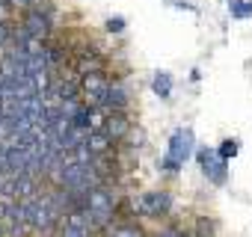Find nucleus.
Listing matches in <instances>:
<instances>
[{
  "label": "nucleus",
  "mask_w": 252,
  "mask_h": 237,
  "mask_svg": "<svg viewBox=\"0 0 252 237\" xmlns=\"http://www.w3.org/2000/svg\"><path fill=\"white\" fill-rule=\"evenodd\" d=\"M237 151H240V146H237V140H225V143L220 146V151H217V154H220L222 160H231V157H234Z\"/></svg>",
  "instance_id": "obj_13"
},
{
  "label": "nucleus",
  "mask_w": 252,
  "mask_h": 237,
  "mask_svg": "<svg viewBox=\"0 0 252 237\" xmlns=\"http://www.w3.org/2000/svg\"><path fill=\"white\" fill-rule=\"evenodd\" d=\"M152 86H155V92H158L160 98H169V92H172V77H169L166 71H158Z\"/></svg>",
  "instance_id": "obj_11"
},
{
  "label": "nucleus",
  "mask_w": 252,
  "mask_h": 237,
  "mask_svg": "<svg viewBox=\"0 0 252 237\" xmlns=\"http://www.w3.org/2000/svg\"><path fill=\"white\" fill-rule=\"evenodd\" d=\"M140 210L149 213V216L166 213V210H169V196H166V193H146V196L140 199Z\"/></svg>",
  "instance_id": "obj_7"
},
{
  "label": "nucleus",
  "mask_w": 252,
  "mask_h": 237,
  "mask_svg": "<svg viewBox=\"0 0 252 237\" xmlns=\"http://www.w3.org/2000/svg\"><path fill=\"white\" fill-rule=\"evenodd\" d=\"M190 154H193V131L181 128V131H175L172 140H169V154L163 157V166H166V169H178Z\"/></svg>",
  "instance_id": "obj_1"
},
{
  "label": "nucleus",
  "mask_w": 252,
  "mask_h": 237,
  "mask_svg": "<svg viewBox=\"0 0 252 237\" xmlns=\"http://www.w3.org/2000/svg\"><path fill=\"white\" fill-rule=\"evenodd\" d=\"M199 163L205 169V175L214 181V184H222L225 181V160L214 151H199Z\"/></svg>",
  "instance_id": "obj_5"
},
{
  "label": "nucleus",
  "mask_w": 252,
  "mask_h": 237,
  "mask_svg": "<svg viewBox=\"0 0 252 237\" xmlns=\"http://www.w3.org/2000/svg\"><path fill=\"white\" fill-rule=\"evenodd\" d=\"M86 146H89V151H92V154H101V151H107V146H110V137H107V131H89V137H86Z\"/></svg>",
  "instance_id": "obj_9"
},
{
  "label": "nucleus",
  "mask_w": 252,
  "mask_h": 237,
  "mask_svg": "<svg viewBox=\"0 0 252 237\" xmlns=\"http://www.w3.org/2000/svg\"><path fill=\"white\" fill-rule=\"evenodd\" d=\"M228 9H231L234 18H246V15H252V3H243V0H231Z\"/></svg>",
  "instance_id": "obj_12"
},
{
  "label": "nucleus",
  "mask_w": 252,
  "mask_h": 237,
  "mask_svg": "<svg viewBox=\"0 0 252 237\" xmlns=\"http://www.w3.org/2000/svg\"><path fill=\"white\" fill-rule=\"evenodd\" d=\"M104 104H110V107L122 110V107H125V92H122V89H110V92H107V101H104Z\"/></svg>",
  "instance_id": "obj_14"
},
{
  "label": "nucleus",
  "mask_w": 252,
  "mask_h": 237,
  "mask_svg": "<svg viewBox=\"0 0 252 237\" xmlns=\"http://www.w3.org/2000/svg\"><path fill=\"white\" fill-rule=\"evenodd\" d=\"M12 3H18V6H30L33 0H12Z\"/></svg>",
  "instance_id": "obj_18"
},
{
  "label": "nucleus",
  "mask_w": 252,
  "mask_h": 237,
  "mask_svg": "<svg viewBox=\"0 0 252 237\" xmlns=\"http://www.w3.org/2000/svg\"><path fill=\"white\" fill-rule=\"evenodd\" d=\"M107 30H110V33H122V30H125V21H122V18H110V21H107Z\"/></svg>",
  "instance_id": "obj_16"
},
{
  "label": "nucleus",
  "mask_w": 252,
  "mask_h": 237,
  "mask_svg": "<svg viewBox=\"0 0 252 237\" xmlns=\"http://www.w3.org/2000/svg\"><path fill=\"white\" fill-rule=\"evenodd\" d=\"M86 210H89V219L92 222H107L110 213H113V196L107 190H98L92 187L86 193Z\"/></svg>",
  "instance_id": "obj_2"
},
{
  "label": "nucleus",
  "mask_w": 252,
  "mask_h": 237,
  "mask_svg": "<svg viewBox=\"0 0 252 237\" xmlns=\"http://www.w3.org/2000/svg\"><path fill=\"white\" fill-rule=\"evenodd\" d=\"M160 237H181V234H178V231H163Z\"/></svg>",
  "instance_id": "obj_19"
},
{
  "label": "nucleus",
  "mask_w": 252,
  "mask_h": 237,
  "mask_svg": "<svg viewBox=\"0 0 252 237\" xmlns=\"http://www.w3.org/2000/svg\"><path fill=\"white\" fill-rule=\"evenodd\" d=\"M89 210H71L63 225V237H89Z\"/></svg>",
  "instance_id": "obj_4"
},
{
  "label": "nucleus",
  "mask_w": 252,
  "mask_h": 237,
  "mask_svg": "<svg viewBox=\"0 0 252 237\" xmlns=\"http://www.w3.org/2000/svg\"><path fill=\"white\" fill-rule=\"evenodd\" d=\"M0 237H3V225H0Z\"/></svg>",
  "instance_id": "obj_20"
},
{
  "label": "nucleus",
  "mask_w": 252,
  "mask_h": 237,
  "mask_svg": "<svg viewBox=\"0 0 252 237\" xmlns=\"http://www.w3.org/2000/svg\"><path fill=\"white\" fill-rule=\"evenodd\" d=\"M113 237H143V231L134 225H119V228H113Z\"/></svg>",
  "instance_id": "obj_15"
},
{
  "label": "nucleus",
  "mask_w": 252,
  "mask_h": 237,
  "mask_svg": "<svg viewBox=\"0 0 252 237\" xmlns=\"http://www.w3.org/2000/svg\"><path fill=\"white\" fill-rule=\"evenodd\" d=\"M83 92H86L95 104H104V101H107L110 86L104 83V77H101L98 71H86V77H83Z\"/></svg>",
  "instance_id": "obj_6"
},
{
  "label": "nucleus",
  "mask_w": 252,
  "mask_h": 237,
  "mask_svg": "<svg viewBox=\"0 0 252 237\" xmlns=\"http://www.w3.org/2000/svg\"><path fill=\"white\" fill-rule=\"evenodd\" d=\"M158 237H160V234H158Z\"/></svg>",
  "instance_id": "obj_21"
},
{
  "label": "nucleus",
  "mask_w": 252,
  "mask_h": 237,
  "mask_svg": "<svg viewBox=\"0 0 252 237\" xmlns=\"http://www.w3.org/2000/svg\"><path fill=\"white\" fill-rule=\"evenodd\" d=\"M27 36H33V39H42L45 33H48V18L42 15V12H30V18H27V30H24Z\"/></svg>",
  "instance_id": "obj_8"
},
{
  "label": "nucleus",
  "mask_w": 252,
  "mask_h": 237,
  "mask_svg": "<svg viewBox=\"0 0 252 237\" xmlns=\"http://www.w3.org/2000/svg\"><path fill=\"white\" fill-rule=\"evenodd\" d=\"M24 205H27V210H30V225H33V228H42V231H45V228L54 225L57 207H54L48 199H39V196H36L33 202H24Z\"/></svg>",
  "instance_id": "obj_3"
},
{
  "label": "nucleus",
  "mask_w": 252,
  "mask_h": 237,
  "mask_svg": "<svg viewBox=\"0 0 252 237\" xmlns=\"http://www.w3.org/2000/svg\"><path fill=\"white\" fill-rule=\"evenodd\" d=\"M6 39H9V30H6V24H3V21H0V48L6 45Z\"/></svg>",
  "instance_id": "obj_17"
},
{
  "label": "nucleus",
  "mask_w": 252,
  "mask_h": 237,
  "mask_svg": "<svg viewBox=\"0 0 252 237\" xmlns=\"http://www.w3.org/2000/svg\"><path fill=\"white\" fill-rule=\"evenodd\" d=\"M107 137H113V140H122L125 134H128V122H125V118L116 113V116H110V122H107Z\"/></svg>",
  "instance_id": "obj_10"
}]
</instances>
